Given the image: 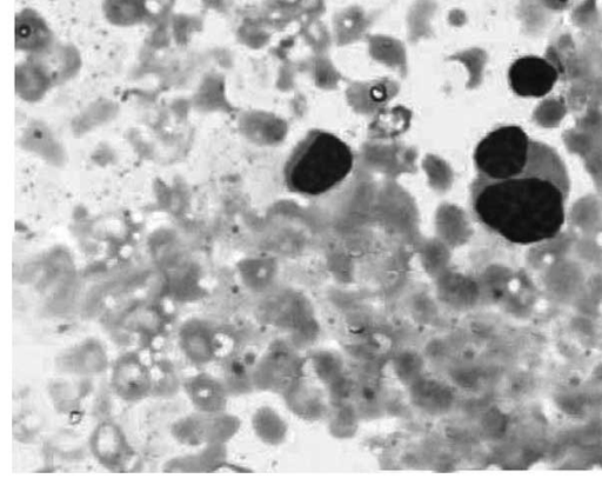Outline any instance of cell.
I'll return each mask as SVG.
<instances>
[{
	"instance_id": "cell-3",
	"label": "cell",
	"mask_w": 602,
	"mask_h": 485,
	"mask_svg": "<svg viewBox=\"0 0 602 485\" xmlns=\"http://www.w3.org/2000/svg\"><path fill=\"white\" fill-rule=\"evenodd\" d=\"M532 141L515 125L490 132L474 152L478 176L500 181L520 175L530 161Z\"/></svg>"
},
{
	"instance_id": "cell-1",
	"label": "cell",
	"mask_w": 602,
	"mask_h": 485,
	"mask_svg": "<svg viewBox=\"0 0 602 485\" xmlns=\"http://www.w3.org/2000/svg\"><path fill=\"white\" fill-rule=\"evenodd\" d=\"M570 190L558 152L533 139L530 161L520 175L500 181L478 176L472 189L473 210L481 223L507 241L538 243L563 228Z\"/></svg>"
},
{
	"instance_id": "cell-2",
	"label": "cell",
	"mask_w": 602,
	"mask_h": 485,
	"mask_svg": "<svg viewBox=\"0 0 602 485\" xmlns=\"http://www.w3.org/2000/svg\"><path fill=\"white\" fill-rule=\"evenodd\" d=\"M353 152L343 139L324 130L309 132L287 159L284 169L289 190L320 196L336 188L351 174Z\"/></svg>"
},
{
	"instance_id": "cell-4",
	"label": "cell",
	"mask_w": 602,
	"mask_h": 485,
	"mask_svg": "<svg viewBox=\"0 0 602 485\" xmlns=\"http://www.w3.org/2000/svg\"><path fill=\"white\" fill-rule=\"evenodd\" d=\"M508 79L512 90L518 96L538 98L552 91L558 81V72L544 58L526 56L512 64L508 71Z\"/></svg>"
}]
</instances>
